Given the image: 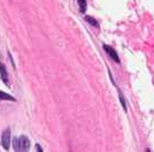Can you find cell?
<instances>
[{"label":"cell","mask_w":154,"mask_h":152,"mask_svg":"<svg viewBox=\"0 0 154 152\" xmlns=\"http://www.w3.org/2000/svg\"><path fill=\"white\" fill-rule=\"evenodd\" d=\"M35 149H37L38 151H42V149H41V148L39 147V144H37V147H35Z\"/></svg>","instance_id":"9"},{"label":"cell","mask_w":154,"mask_h":152,"mask_svg":"<svg viewBox=\"0 0 154 152\" xmlns=\"http://www.w3.org/2000/svg\"><path fill=\"white\" fill-rule=\"evenodd\" d=\"M86 19H87V22H88L89 24H91V25H94V26L98 27V23L96 22V21H95V19L93 18V17L87 16V17H86Z\"/></svg>","instance_id":"8"},{"label":"cell","mask_w":154,"mask_h":152,"mask_svg":"<svg viewBox=\"0 0 154 152\" xmlns=\"http://www.w3.org/2000/svg\"><path fill=\"white\" fill-rule=\"evenodd\" d=\"M104 50H105V52L109 54V57H110L111 59L114 60L116 64H120L119 54H118V52H116L113 48H111V47H109V45H104Z\"/></svg>","instance_id":"3"},{"label":"cell","mask_w":154,"mask_h":152,"mask_svg":"<svg viewBox=\"0 0 154 152\" xmlns=\"http://www.w3.org/2000/svg\"><path fill=\"white\" fill-rule=\"evenodd\" d=\"M0 101H16L14 97L9 95L8 93H5L2 91H0Z\"/></svg>","instance_id":"5"},{"label":"cell","mask_w":154,"mask_h":152,"mask_svg":"<svg viewBox=\"0 0 154 152\" xmlns=\"http://www.w3.org/2000/svg\"><path fill=\"white\" fill-rule=\"evenodd\" d=\"M77 2L79 5V8H80L81 13H85L87 10V0H77Z\"/></svg>","instance_id":"6"},{"label":"cell","mask_w":154,"mask_h":152,"mask_svg":"<svg viewBox=\"0 0 154 152\" xmlns=\"http://www.w3.org/2000/svg\"><path fill=\"white\" fill-rule=\"evenodd\" d=\"M1 143H2V147L5 150L9 149V144H11V130L9 128H6L2 134H1Z\"/></svg>","instance_id":"2"},{"label":"cell","mask_w":154,"mask_h":152,"mask_svg":"<svg viewBox=\"0 0 154 152\" xmlns=\"http://www.w3.org/2000/svg\"><path fill=\"white\" fill-rule=\"evenodd\" d=\"M118 93H119V97H120V101H121V104L122 107H123V110L127 111V106H126V101H125V97L122 95V92L120 90H118Z\"/></svg>","instance_id":"7"},{"label":"cell","mask_w":154,"mask_h":152,"mask_svg":"<svg viewBox=\"0 0 154 152\" xmlns=\"http://www.w3.org/2000/svg\"><path fill=\"white\" fill-rule=\"evenodd\" d=\"M0 77L2 82L5 83L6 85L8 86L9 85V80H8V73H7V69H6V66L0 61Z\"/></svg>","instance_id":"4"},{"label":"cell","mask_w":154,"mask_h":152,"mask_svg":"<svg viewBox=\"0 0 154 152\" xmlns=\"http://www.w3.org/2000/svg\"><path fill=\"white\" fill-rule=\"evenodd\" d=\"M13 145L15 151H28L30 149V140L25 135L15 137L13 141Z\"/></svg>","instance_id":"1"}]
</instances>
